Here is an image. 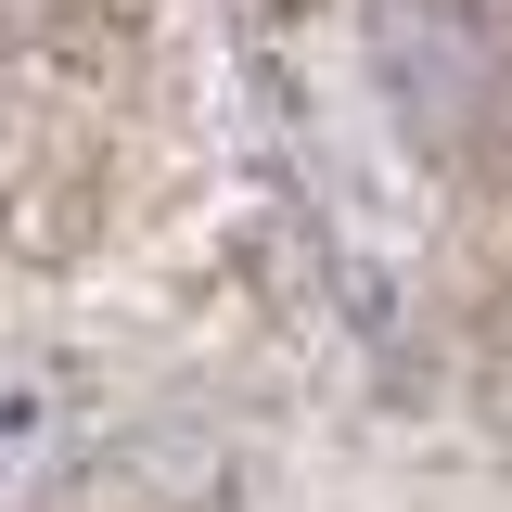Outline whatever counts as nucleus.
<instances>
[{"instance_id":"f257e3e1","label":"nucleus","mask_w":512,"mask_h":512,"mask_svg":"<svg viewBox=\"0 0 512 512\" xmlns=\"http://www.w3.org/2000/svg\"><path fill=\"white\" fill-rule=\"evenodd\" d=\"M231 52L397 410L512 448V0H231Z\"/></svg>"}]
</instances>
